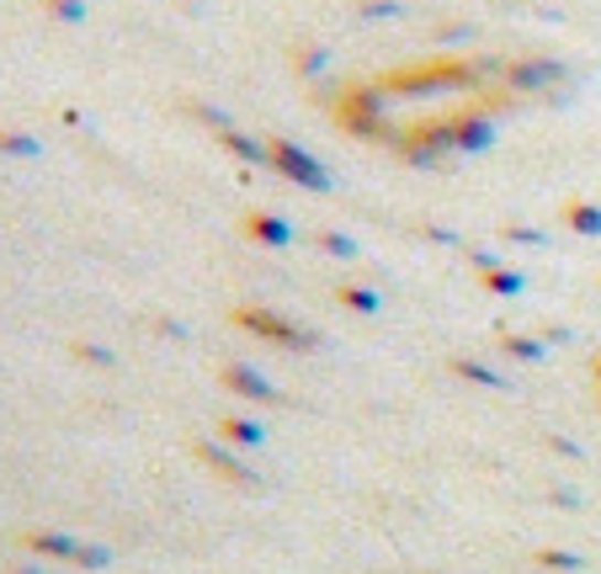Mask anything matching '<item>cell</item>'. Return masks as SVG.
I'll use <instances>...</instances> for the list:
<instances>
[{
    "label": "cell",
    "mask_w": 601,
    "mask_h": 574,
    "mask_svg": "<svg viewBox=\"0 0 601 574\" xmlns=\"http://www.w3.org/2000/svg\"><path fill=\"white\" fill-rule=\"evenodd\" d=\"M240 325L256 335H267V340H282V346H320V335L299 331V325H288V320H277L271 308H240Z\"/></svg>",
    "instance_id": "obj_1"
},
{
    "label": "cell",
    "mask_w": 601,
    "mask_h": 574,
    "mask_svg": "<svg viewBox=\"0 0 601 574\" xmlns=\"http://www.w3.org/2000/svg\"><path fill=\"white\" fill-rule=\"evenodd\" d=\"M224 383H229V389H240L245 399H277L267 378H261V372H250V367H229V372H224Z\"/></svg>",
    "instance_id": "obj_5"
},
{
    "label": "cell",
    "mask_w": 601,
    "mask_h": 574,
    "mask_svg": "<svg viewBox=\"0 0 601 574\" xmlns=\"http://www.w3.org/2000/svg\"><path fill=\"white\" fill-rule=\"evenodd\" d=\"M512 351H516V357H527V362H533V357H543V351L533 346V340H512Z\"/></svg>",
    "instance_id": "obj_12"
},
{
    "label": "cell",
    "mask_w": 601,
    "mask_h": 574,
    "mask_svg": "<svg viewBox=\"0 0 601 574\" xmlns=\"http://www.w3.org/2000/svg\"><path fill=\"white\" fill-rule=\"evenodd\" d=\"M341 299H346V303H357V314H373V308H378V299H373V293H362V288H346Z\"/></svg>",
    "instance_id": "obj_11"
},
{
    "label": "cell",
    "mask_w": 601,
    "mask_h": 574,
    "mask_svg": "<svg viewBox=\"0 0 601 574\" xmlns=\"http://www.w3.org/2000/svg\"><path fill=\"white\" fill-rule=\"evenodd\" d=\"M224 431H229V436H235L240 447H256V442H261V431H256V425H245V421H229Z\"/></svg>",
    "instance_id": "obj_8"
},
{
    "label": "cell",
    "mask_w": 601,
    "mask_h": 574,
    "mask_svg": "<svg viewBox=\"0 0 601 574\" xmlns=\"http://www.w3.org/2000/svg\"><path fill=\"white\" fill-rule=\"evenodd\" d=\"M28 548H32V553H54V559H81V564H101V553H96V548H81V543H69V538H49V532H32Z\"/></svg>",
    "instance_id": "obj_4"
},
{
    "label": "cell",
    "mask_w": 601,
    "mask_h": 574,
    "mask_svg": "<svg viewBox=\"0 0 601 574\" xmlns=\"http://www.w3.org/2000/svg\"><path fill=\"white\" fill-rule=\"evenodd\" d=\"M250 235H256V240H267V245H288V240H293V229H282V218H271V213H256V218H250Z\"/></svg>",
    "instance_id": "obj_6"
},
{
    "label": "cell",
    "mask_w": 601,
    "mask_h": 574,
    "mask_svg": "<svg viewBox=\"0 0 601 574\" xmlns=\"http://www.w3.org/2000/svg\"><path fill=\"white\" fill-rule=\"evenodd\" d=\"M271 160H277L288 176H299L309 192H325V186H331V176H325V171H320V165H314V160H309L303 150H293L288 139H277V144H271Z\"/></svg>",
    "instance_id": "obj_2"
},
{
    "label": "cell",
    "mask_w": 601,
    "mask_h": 574,
    "mask_svg": "<svg viewBox=\"0 0 601 574\" xmlns=\"http://www.w3.org/2000/svg\"><path fill=\"white\" fill-rule=\"evenodd\" d=\"M0 150H6V154H37V144L22 139V133H0Z\"/></svg>",
    "instance_id": "obj_9"
},
{
    "label": "cell",
    "mask_w": 601,
    "mask_h": 574,
    "mask_svg": "<svg viewBox=\"0 0 601 574\" xmlns=\"http://www.w3.org/2000/svg\"><path fill=\"white\" fill-rule=\"evenodd\" d=\"M49 6H54V17H64V22H81V17H86L81 0H49Z\"/></svg>",
    "instance_id": "obj_10"
},
{
    "label": "cell",
    "mask_w": 601,
    "mask_h": 574,
    "mask_svg": "<svg viewBox=\"0 0 601 574\" xmlns=\"http://www.w3.org/2000/svg\"><path fill=\"white\" fill-rule=\"evenodd\" d=\"M506 80H512L516 91H538V86H559L565 80V69L554 59H533V64H512L506 69Z\"/></svg>",
    "instance_id": "obj_3"
},
{
    "label": "cell",
    "mask_w": 601,
    "mask_h": 574,
    "mask_svg": "<svg viewBox=\"0 0 601 574\" xmlns=\"http://www.w3.org/2000/svg\"><path fill=\"white\" fill-rule=\"evenodd\" d=\"M570 218H575V229H580V235H601V208H575Z\"/></svg>",
    "instance_id": "obj_7"
}]
</instances>
